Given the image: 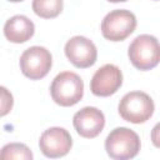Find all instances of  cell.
Returning <instances> with one entry per match:
<instances>
[{
    "label": "cell",
    "mask_w": 160,
    "mask_h": 160,
    "mask_svg": "<svg viewBox=\"0 0 160 160\" xmlns=\"http://www.w3.org/2000/svg\"><path fill=\"white\" fill-rule=\"evenodd\" d=\"M136 28L135 15L124 9L112 10L101 21V34L106 40L122 41L130 36Z\"/></svg>",
    "instance_id": "cell-5"
},
{
    "label": "cell",
    "mask_w": 160,
    "mask_h": 160,
    "mask_svg": "<svg viewBox=\"0 0 160 160\" xmlns=\"http://www.w3.org/2000/svg\"><path fill=\"white\" fill-rule=\"evenodd\" d=\"M12 108V95L1 86V116H5Z\"/></svg>",
    "instance_id": "cell-14"
},
{
    "label": "cell",
    "mask_w": 160,
    "mask_h": 160,
    "mask_svg": "<svg viewBox=\"0 0 160 160\" xmlns=\"http://www.w3.org/2000/svg\"><path fill=\"white\" fill-rule=\"evenodd\" d=\"M34 31H35L34 22L24 15H15L10 18L4 25L5 38L14 44L26 42L32 38Z\"/></svg>",
    "instance_id": "cell-11"
},
{
    "label": "cell",
    "mask_w": 160,
    "mask_h": 160,
    "mask_svg": "<svg viewBox=\"0 0 160 160\" xmlns=\"http://www.w3.org/2000/svg\"><path fill=\"white\" fill-rule=\"evenodd\" d=\"M139 135L128 128H116L111 130L105 140V150L111 159L128 160L138 155L140 150Z\"/></svg>",
    "instance_id": "cell-3"
},
{
    "label": "cell",
    "mask_w": 160,
    "mask_h": 160,
    "mask_svg": "<svg viewBox=\"0 0 160 160\" xmlns=\"http://www.w3.org/2000/svg\"><path fill=\"white\" fill-rule=\"evenodd\" d=\"M72 124L80 136L92 139L102 131L105 126V116L99 109L94 106H86L74 115Z\"/></svg>",
    "instance_id": "cell-10"
},
{
    "label": "cell",
    "mask_w": 160,
    "mask_h": 160,
    "mask_svg": "<svg viewBox=\"0 0 160 160\" xmlns=\"http://www.w3.org/2000/svg\"><path fill=\"white\" fill-rule=\"evenodd\" d=\"M122 84L121 70L112 64H106L98 69L91 78L90 90L94 95L106 98L115 94Z\"/></svg>",
    "instance_id": "cell-9"
},
{
    "label": "cell",
    "mask_w": 160,
    "mask_h": 160,
    "mask_svg": "<svg viewBox=\"0 0 160 160\" xmlns=\"http://www.w3.org/2000/svg\"><path fill=\"white\" fill-rule=\"evenodd\" d=\"M110 2H124V1H128V0H108Z\"/></svg>",
    "instance_id": "cell-16"
},
{
    "label": "cell",
    "mask_w": 160,
    "mask_h": 160,
    "mask_svg": "<svg viewBox=\"0 0 160 160\" xmlns=\"http://www.w3.org/2000/svg\"><path fill=\"white\" fill-rule=\"evenodd\" d=\"M151 141L154 146L160 149V122H158L151 130Z\"/></svg>",
    "instance_id": "cell-15"
},
{
    "label": "cell",
    "mask_w": 160,
    "mask_h": 160,
    "mask_svg": "<svg viewBox=\"0 0 160 160\" xmlns=\"http://www.w3.org/2000/svg\"><path fill=\"white\" fill-rule=\"evenodd\" d=\"M154 101L144 91H131L125 94L119 102L120 116L132 124H142L154 114Z\"/></svg>",
    "instance_id": "cell-4"
},
{
    "label": "cell",
    "mask_w": 160,
    "mask_h": 160,
    "mask_svg": "<svg viewBox=\"0 0 160 160\" xmlns=\"http://www.w3.org/2000/svg\"><path fill=\"white\" fill-rule=\"evenodd\" d=\"M64 8L62 0H32L34 12L42 19L56 18Z\"/></svg>",
    "instance_id": "cell-12"
},
{
    "label": "cell",
    "mask_w": 160,
    "mask_h": 160,
    "mask_svg": "<svg viewBox=\"0 0 160 160\" xmlns=\"http://www.w3.org/2000/svg\"><path fill=\"white\" fill-rule=\"evenodd\" d=\"M65 55L74 66L79 69H86L96 62L98 50L91 40L78 35L72 36L65 44Z\"/></svg>",
    "instance_id": "cell-8"
},
{
    "label": "cell",
    "mask_w": 160,
    "mask_h": 160,
    "mask_svg": "<svg viewBox=\"0 0 160 160\" xmlns=\"http://www.w3.org/2000/svg\"><path fill=\"white\" fill-rule=\"evenodd\" d=\"M9 1H11V2H21L24 0H9Z\"/></svg>",
    "instance_id": "cell-17"
},
{
    "label": "cell",
    "mask_w": 160,
    "mask_h": 160,
    "mask_svg": "<svg viewBox=\"0 0 160 160\" xmlns=\"http://www.w3.org/2000/svg\"><path fill=\"white\" fill-rule=\"evenodd\" d=\"M52 100L60 106H72L84 95V82L81 78L71 71H62L55 76L50 86Z\"/></svg>",
    "instance_id": "cell-1"
},
{
    "label": "cell",
    "mask_w": 160,
    "mask_h": 160,
    "mask_svg": "<svg viewBox=\"0 0 160 160\" xmlns=\"http://www.w3.org/2000/svg\"><path fill=\"white\" fill-rule=\"evenodd\" d=\"M128 55L136 69L151 70L160 62V42L152 35H139L130 44Z\"/></svg>",
    "instance_id": "cell-2"
},
{
    "label": "cell",
    "mask_w": 160,
    "mask_h": 160,
    "mask_svg": "<svg viewBox=\"0 0 160 160\" xmlns=\"http://www.w3.org/2000/svg\"><path fill=\"white\" fill-rule=\"evenodd\" d=\"M72 146V139L68 130L64 128H49L45 130L39 140V148L41 152L50 159L65 156Z\"/></svg>",
    "instance_id": "cell-7"
},
{
    "label": "cell",
    "mask_w": 160,
    "mask_h": 160,
    "mask_svg": "<svg viewBox=\"0 0 160 160\" xmlns=\"http://www.w3.org/2000/svg\"><path fill=\"white\" fill-rule=\"evenodd\" d=\"M20 70L30 80L45 78L52 65V58L48 49L42 46H31L20 56Z\"/></svg>",
    "instance_id": "cell-6"
},
{
    "label": "cell",
    "mask_w": 160,
    "mask_h": 160,
    "mask_svg": "<svg viewBox=\"0 0 160 160\" xmlns=\"http://www.w3.org/2000/svg\"><path fill=\"white\" fill-rule=\"evenodd\" d=\"M2 159H16V160H32V152L25 144L10 142L1 149Z\"/></svg>",
    "instance_id": "cell-13"
}]
</instances>
